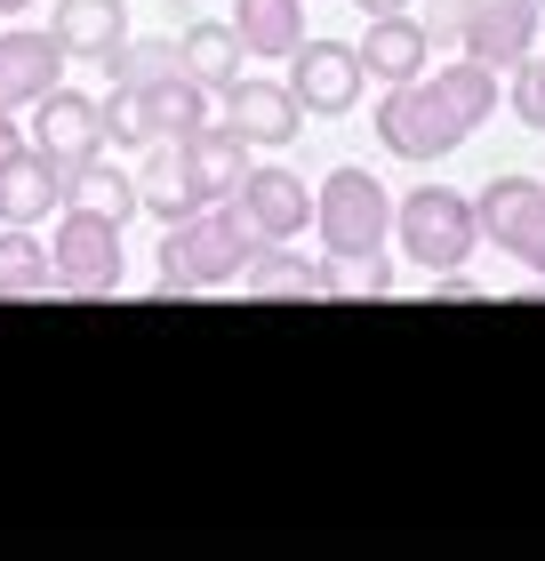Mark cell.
Here are the masks:
<instances>
[{
  "instance_id": "4fadbf2b",
  "label": "cell",
  "mask_w": 545,
  "mask_h": 561,
  "mask_svg": "<svg viewBox=\"0 0 545 561\" xmlns=\"http://www.w3.org/2000/svg\"><path fill=\"white\" fill-rule=\"evenodd\" d=\"M48 41L81 65H113L128 41V0H57L48 9Z\"/></svg>"
},
{
  "instance_id": "f546056e",
  "label": "cell",
  "mask_w": 545,
  "mask_h": 561,
  "mask_svg": "<svg viewBox=\"0 0 545 561\" xmlns=\"http://www.w3.org/2000/svg\"><path fill=\"white\" fill-rule=\"evenodd\" d=\"M353 9H361V16H401L409 0H353Z\"/></svg>"
},
{
  "instance_id": "52a82bcc",
  "label": "cell",
  "mask_w": 545,
  "mask_h": 561,
  "mask_svg": "<svg viewBox=\"0 0 545 561\" xmlns=\"http://www.w3.org/2000/svg\"><path fill=\"white\" fill-rule=\"evenodd\" d=\"M361 89H370V72H361V48L353 41H297L289 48V96L305 113L337 121V113L361 105Z\"/></svg>"
},
{
  "instance_id": "d6986e66",
  "label": "cell",
  "mask_w": 545,
  "mask_h": 561,
  "mask_svg": "<svg viewBox=\"0 0 545 561\" xmlns=\"http://www.w3.org/2000/svg\"><path fill=\"white\" fill-rule=\"evenodd\" d=\"M249 297H329V257H297L289 241H265L241 273Z\"/></svg>"
},
{
  "instance_id": "6da1fadb",
  "label": "cell",
  "mask_w": 545,
  "mask_h": 561,
  "mask_svg": "<svg viewBox=\"0 0 545 561\" xmlns=\"http://www.w3.org/2000/svg\"><path fill=\"white\" fill-rule=\"evenodd\" d=\"M489 113H498V72L489 65H474V57L465 65H425L418 81L385 89L377 145L394 152V161H441V152H457Z\"/></svg>"
},
{
  "instance_id": "44dd1931",
  "label": "cell",
  "mask_w": 545,
  "mask_h": 561,
  "mask_svg": "<svg viewBox=\"0 0 545 561\" xmlns=\"http://www.w3.org/2000/svg\"><path fill=\"white\" fill-rule=\"evenodd\" d=\"M177 65L193 72L201 89H225V81H241V33L232 24H185V41H177Z\"/></svg>"
},
{
  "instance_id": "7a4b0ae2",
  "label": "cell",
  "mask_w": 545,
  "mask_h": 561,
  "mask_svg": "<svg viewBox=\"0 0 545 561\" xmlns=\"http://www.w3.org/2000/svg\"><path fill=\"white\" fill-rule=\"evenodd\" d=\"M257 241L241 209L232 201H209V209H193V217H177L169 233H161V297H193V289H225V280H241L249 257H257Z\"/></svg>"
},
{
  "instance_id": "ac0fdd59",
  "label": "cell",
  "mask_w": 545,
  "mask_h": 561,
  "mask_svg": "<svg viewBox=\"0 0 545 561\" xmlns=\"http://www.w3.org/2000/svg\"><path fill=\"white\" fill-rule=\"evenodd\" d=\"M232 33H241V57L289 65V48L305 41V0H241V9H232Z\"/></svg>"
},
{
  "instance_id": "5bb4252c",
  "label": "cell",
  "mask_w": 545,
  "mask_h": 561,
  "mask_svg": "<svg viewBox=\"0 0 545 561\" xmlns=\"http://www.w3.org/2000/svg\"><path fill=\"white\" fill-rule=\"evenodd\" d=\"M217 96H225V121L249 145H289V137H305V105L289 96V81H225Z\"/></svg>"
},
{
  "instance_id": "e0dca14e",
  "label": "cell",
  "mask_w": 545,
  "mask_h": 561,
  "mask_svg": "<svg viewBox=\"0 0 545 561\" xmlns=\"http://www.w3.org/2000/svg\"><path fill=\"white\" fill-rule=\"evenodd\" d=\"M137 113H145V137L152 145H177V137H193L201 121H209V89L177 65V72H161V81L137 89Z\"/></svg>"
},
{
  "instance_id": "8fae6325",
  "label": "cell",
  "mask_w": 545,
  "mask_h": 561,
  "mask_svg": "<svg viewBox=\"0 0 545 561\" xmlns=\"http://www.w3.org/2000/svg\"><path fill=\"white\" fill-rule=\"evenodd\" d=\"M241 169H249V137L217 129V121H201L193 137H177V176H185V201L193 209H209V201H232V185H241Z\"/></svg>"
},
{
  "instance_id": "3957f363",
  "label": "cell",
  "mask_w": 545,
  "mask_h": 561,
  "mask_svg": "<svg viewBox=\"0 0 545 561\" xmlns=\"http://www.w3.org/2000/svg\"><path fill=\"white\" fill-rule=\"evenodd\" d=\"M314 233L329 249V265L385 257V241H394V193L370 169H329L321 193H314Z\"/></svg>"
},
{
  "instance_id": "cb8c5ba5",
  "label": "cell",
  "mask_w": 545,
  "mask_h": 561,
  "mask_svg": "<svg viewBox=\"0 0 545 561\" xmlns=\"http://www.w3.org/2000/svg\"><path fill=\"white\" fill-rule=\"evenodd\" d=\"M105 72L121 89H145V81H161V72H177V41H121V57Z\"/></svg>"
},
{
  "instance_id": "7402d4cb",
  "label": "cell",
  "mask_w": 545,
  "mask_h": 561,
  "mask_svg": "<svg viewBox=\"0 0 545 561\" xmlns=\"http://www.w3.org/2000/svg\"><path fill=\"white\" fill-rule=\"evenodd\" d=\"M65 201H81V209L128 225V217H137V176H128V169H105V152H96V161H81V169L65 176Z\"/></svg>"
},
{
  "instance_id": "ba28073f",
  "label": "cell",
  "mask_w": 545,
  "mask_h": 561,
  "mask_svg": "<svg viewBox=\"0 0 545 561\" xmlns=\"http://www.w3.org/2000/svg\"><path fill=\"white\" fill-rule=\"evenodd\" d=\"M24 145L48 152V161L72 176L81 161H96V152H105V113H96V96H81V89L57 81V89L33 105V129H24Z\"/></svg>"
},
{
  "instance_id": "f1b7e54d",
  "label": "cell",
  "mask_w": 545,
  "mask_h": 561,
  "mask_svg": "<svg viewBox=\"0 0 545 561\" xmlns=\"http://www.w3.org/2000/svg\"><path fill=\"white\" fill-rule=\"evenodd\" d=\"M16 145H24V129H16V113H0V161H9Z\"/></svg>"
},
{
  "instance_id": "83f0119b",
  "label": "cell",
  "mask_w": 545,
  "mask_h": 561,
  "mask_svg": "<svg viewBox=\"0 0 545 561\" xmlns=\"http://www.w3.org/2000/svg\"><path fill=\"white\" fill-rule=\"evenodd\" d=\"M433 297H450V305H474L481 289H474V280H465V273H433Z\"/></svg>"
},
{
  "instance_id": "ffe728a7",
  "label": "cell",
  "mask_w": 545,
  "mask_h": 561,
  "mask_svg": "<svg viewBox=\"0 0 545 561\" xmlns=\"http://www.w3.org/2000/svg\"><path fill=\"white\" fill-rule=\"evenodd\" d=\"M57 289V257L33 241V225H0V297H48Z\"/></svg>"
},
{
  "instance_id": "484cf974",
  "label": "cell",
  "mask_w": 545,
  "mask_h": 561,
  "mask_svg": "<svg viewBox=\"0 0 545 561\" xmlns=\"http://www.w3.org/2000/svg\"><path fill=\"white\" fill-rule=\"evenodd\" d=\"M385 289H394V265H385V257L329 265V297H385Z\"/></svg>"
},
{
  "instance_id": "d4e9b609",
  "label": "cell",
  "mask_w": 545,
  "mask_h": 561,
  "mask_svg": "<svg viewBox=\"0 0 545 561\" xmlns=\"http://www.w3.org/2000/svg\"><path fill=\"white\" fill-rule=\"evenodd\" d=\"M96 113H105V145H121V152H145L152 145L145 137V113H137V89L113 81V96H96Z\"/></svg>"
},
{
  "instance_id": "9c48e42d",
  "label": "cell",
  "mask_w": 545,
  "mask_h": 561,
  "mask_svg": "<svg viewBox=\"0 0 545 561\" xmlns=\"http://www.w3.org/2000/svg\"><path fill=\"white\" fill-rule=\"evenodd\" d=\"M232 209H241V225L257 241H297L305 225H314V193H305V176L297 169H241V185H232Z\"/></svg>"
},
{
  "instance_id": "4316f807",
  "label": "cell",
  "mask_w": 545,
  "mask_h": 561,
  "mask_svg": "<svg viewBox=\"0 0 545 561\" xmlns=\"http://www.w3.org/2000/svg\"><path fill=\"white\" fill-rule=\"evenodd\" d=\"M513 113H522V129H545V57L537 48L513 65Z\"/></svg>"
},
{
  "instance_id": "277c9868",
  "label": "cell",
  "mask_w": 545,
  "mask_h": 561,
  "mask_svg": "<svg viewBox=\"0 0 545 561\" xmlns=\"http://www.w3.org/2000/svg\"><path fill=\"white\" fill-rule=\"evenodd\" d=\"M394 241H401V257H418L425 273H457V265L481 249L474 193H450V185L401 193V201H394Z\"/></svg>"
},
{
  "instance_id": "5b68a950",
  "label": "cell",
  "mask_w": 545,
  "mask_h": 561,
  "mask_svg": "<svg viewBox=\"0 0 545 561\" xmlns=\"http://www.w3.org/2000/svg\"><path fill=\"white\" fill-rule=\"evenodd\" d=\"M48 257H57V289H65V297H121L128 257H121V225H113V217H96V209H81V201H65Z\"/></svg>"
},
{
  "instance_id": "603a6c76",
  "label": "cell",
  "mask_w": 545,
  "mask_h": 561,
  "mask_svg": "<svg viewBox=\"0 0 545 561\" xmlns=\"http://www.w3.org/2000/svg\"><path fill=\"white\" fill-rule=\"evenodd\" d=\"M137 209L145 217H193V201H185V176H177V145H145V169H137Z\"/></svg>"
},
{
  "instance_id": "4dcf8cb0",
  "label": "cell",
  "mask_w": 545,
  "mask_h": 561,
  "mask_svg": "<svg viewBox=\"0 0 545 561\" xmlns=\"http://www.w3.org/2000/svg\"><path fill=\"white\" fill-rule=\"evenodd\" d=\"M24 9H33V0H0V16H24Z\"/></svg>"
},
{
  "instance_id": "2e32d148",
  "label": "cell",
  "mask_w": 545,
  "mask_h": 561,
  "mask_svg": "<svg viewBox=\"0 0 545 561\" xmlns=\"http://www.w3.org/2000/svg\"><path fill=\"white\" fill-rule=\"evenodd\" d=\"M48 209H65V169L48 161V152L16 145L9 161H0V225H41Z\"/></svg>"
},
{
  "instance_id": "7c38bea8",
  "label": "cell",
  "mask_w": 545,
  "mask_h": 561,
  "mask_svg": "<svg viewBox=\"0 0 545 561\" xmlns=\"http://www.w3.org/2000/svg\"><path fill=\"white\" fill-rule=\"evenodd\" d=\"M65 72V48L48 33H24V24H9L0 33V113H33L48 89H57Z\"/></svg>"
},
{
  "instance_id": "8992f818",
  "label": "cell",
  "mask_w": 545,
  "mask_h": 561,
  "mask_svg": "<svg viewBox=\"0 0 545 561\" xmlns=\"http://www.w3.org/2000/svg\"><path fill=\"white\" fill-rule=\"evenodd\" d=\"M474 217H481V241H498L506 257H522L545 280V185L537 176H489L474 193Z\"/></svg>"
},
{
  "instance_id": "9a60e30c",
  "label": "cell",
  "mask_w": 545,
  "mask_h": 561,
  "mask_svg": "<svg viewBox=\"0 0 545 561\" xmlns=\"http://www.w3.org/2000/svg\"><path fill=\"white\" fill-rule=\"evenodd\" d=\"M361 48V72L370 81H385V89H401V81H418V72L433 65V33L418 16H370V41H353Z\"/></svg>"
},
{
  "instance_id": "30bf717a",
  "label": "cell",
  "mask_w": 545,
  "mask_h": 561,
  "mask_svg": "<svg viewBox=\"0 0 545 561\" xmlns=\"http://www.w3.org/2000/svg\"><path fill=\"white\" fill-rule=\"evenodd\" d=\"M537 16H545L537 0H465V9H457V48L474 65H489V72L522 65L537 48Z\"/></svg>"
},
{
  "instance_id": "1f68e13d",
  "label": "cell",
  "mask_w": 545,
  "mask_h": 561,
  "mask_svg": "<svg viewBox=\"0 0 545 561\" xmlns=\"http://www.w3.org/2000/svg\"><path fill=\"white\" fill-rule=\"evenodd\" d=\"M537 9H545V0H537Z\"/></svg>"
}]
</instances>
